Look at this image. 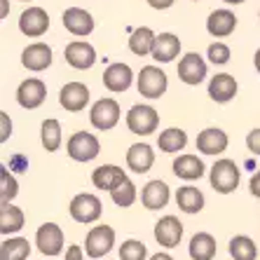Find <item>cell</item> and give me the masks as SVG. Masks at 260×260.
<instances>
[{
  "instance_id": "1",
  "label": "cell",
  "mask_w": 260,
  "mask_h": 260,
  "mask_svg": "<svg viewBox=\"0 0 260 260\" xmlns=\"http://www.w3.org/2000/svg\"><path fill=\"white\" fill-rule=\"evenodd\" d=\"M209 183L218 194H232L242 183V169L237 167L235 159L220 157L209 169Z\"/></svg>"
},
{
  "instance_id": "2",
  "label": "cell",
  "mask_w": 260,
  "mask_h": 260,
  "mask_svg": "<svg viewBox=\"0 0 260 260\" xmlns=\"http://www.w3.org/2000/svg\"><path fill=\"white\" fill-rule=\"evenodd\" d=\"M68 213H71V218L75 220V223L91 225L101 218L103 204L94 192H80L71 200V204H68Z\"/></svg>"
},
{
  "instance_id": "3",
  "label": "cell",
  "mask_w": 260,
  "mask_h": 260,
  "mask_svg": "<svg viewBox=\"0 0 260 260\" xmlns=\"http://www.w3.org/2000/svg\"><path fill=\"white\" fill-rule=\"evenodd\" d=\"M66 152L73 162H94L101 152V143L91 132H75L66 141Z\"/></svg>"
},
{
  "instance_id": "4",
  "label": "cell",
  "mask_w": 260,
  "mask_h": 260,
  "mask_svg": "<svg viewBox=\"0 0 260 260\" xmlns=\"http://www.w3.org/2000/svg\"><path fill=\"white\" fill-rule=\"evenodd\" d=\"M159 127V113L152 106L136 103L127 113V129L136 136H150Z\"/></svg>"
},
{
  "instance_id": "5",
  "label": "cell",
  "mask_w": 260,
  "mask_h": 260,
  "mask_svg": "<svg viewBox=\"0 0 260 260\" xmlns=\"http://www.w3.org/2000/svg\"><path fill=\"white\" fill-rule=\"evenodd\" d=\"M136 87H139V94L150 101H157L164 96V91L169 87V80H167V73L159 66H143L136 78Z\"/></svg>"
},
{
  "instance_id": "6",
  "label": "cell",
  "mask_w": 260,
  "mask_h": 260,
  "mask_svg": "<svg viewBox=\"0 0 260 260\" xmlns=\"http://www.w3.org/2000/svg\"><path fill=\"white\" fill-rule=\"evenodd\" d=\"M115 230L110 225H94L85 237V253L87 258L99 260L103 255H108L115 248Z\"/></svg>"
},
{
  "instance_id": "7",
  "label": "cell",
  "mask_w": 260,
  "mask_h": 260,
  "mask_svg": "<svg viewBox=\"0 0 260 260\" xmlns=\"http://www.w3.org/2000/svg\"><path fill=\"white\" fill-rule=\"evenodd\" d=\"M120 117H122L120 103H117L115 99H110V96L99 99L89 110L91 127L99 129V132H110V129H115L117 122H120Z\"/></svg>"
},
{
  "instance_id": "8",
  "label": "cell",
  "mask_w": 260,
  "mask_h": 260,
  "mask_svg": "<svg viewBox=\"0 0 260 260\" xmlns=\"http://www.w3.org/2000/svg\"><path fill=\"white\" fill-rule=\"evenodd\" d=\"M36 246L38 251L47 258H56V255L63 253L66 248V237H63V230L61 225L56 223H43L36 232Z\"/></svg>"
},
{
  "instance_id": "9",
  "label": "cell",
  "mask_w": 260,
  "mask_h": 260,
  "mask_svg": "<svg viewBox=\"0 0 260 260\" xmlns=\"http://www.w3.org/2000/svg\"><path fill=\"white\" fill-rule=\"evenodd\" d=\"M47 99V85L40 78H26L21 85L17 87V103L26 110L40 108Z\"/></svg>"
},
{
  "instance_id": "10",
  "label": "cell",
  "mask_w": 260,
  "mask_h": 260,
  "mask_svg": "<svg viewBox=\"0 0 260 260\" xmlns=\"http://www.w3.org/2000/svg\"><path fill=\"white\" fill-rule=\"evenodd\" d=\"M63 59L75 71H89L96 63V49L91 47L89 43H85V40H73L63 49Z\"/></svg>"
},
{
  "instance_id": "11",
  "label": "cell",
  "mask_w": 260,
  "mask_h": 260,
  "mask_svg": "<svg viewBox=\"0 0 260 260\" xmlns=\"http://www.w3.org/2000/svg\"><path fill=\"white\" fill-rule=\"evenodd\" d=\"M206 78V61L197 52H188L178 61V80L190 87L202 85Z\"/></svg>"
},
{
  "instance_id": "12",
  "label": "cell",
  "mask_w": 260,
  "mask_h": 260,
  "mask_svg": "<svg viewBox=\"0 0 260 260\" xmlns=\"http://www.w3.org/2000/svg\"><path fill=\"white\" fill-rule=\"evenodd\" d=\"M194 143H197V150H200L202 155H211V157H216V155H223V152L228 150L230 136L218 127H206L204 132L197 134V141H194Z\"/></svg>"
},
{
  "instance_id": "13",
  "label": "cell",
  "mask_w": 260,
  "mask_h": 260,
  "mask_svg": "<svg viewBox=\"0 0 260 260\" xmlns=\"http://www.w3.org/2000/svg\"><path fill=\"white\" fill-rule=\"evenodd\" d=\"M59 103L68 113L85 110L87 103H89V87L82 85V82H66L59 91Z\"/></svg>"
},
{
  "instance_id": "14",
  "label": "cell",
  "mask_w": 260,
  "mask_h": 260,
  "mask_svg": "<svg viewBox=\"0 0 260 260\" xmlns=\"http://www.w3.org/2000/svg\"><path fill=\"white\" fill-rule=\"evenodd\" d=\"M171 200V188L164 181L155 178V181H148L141 190V204L148 209V211H159L169 204Z\"/></svg>"
},
{
  "instance_id": "15",
  "label": "cell",
  "mask_w": 260,
  "mask_h": 260,
  "mask_svg": "<svg viewBox=\"0 0 260 260\" xmlns=\"http://www.w3.org/2000/svg\"><path fill=\"white\" fill-rule=\"evenodd\" d=\"M61 21H63V28L68 33H73L75 38H87L94 30V17L87 10H82V7H68V10H63Z\"/></svg>"
},
{
  "instance_id": "16",
  "label": "cell",
  "mask_w": 260,
  "mask_h": 260,
  "mask_svg": "<svg viewBox=\"0 0 260 260\" xmlns=\"http://www.w3.org/2000/svg\"><path fill=\"white\" fill-rule=\"evenodd\" d=\"M49 28V14L43 7H28L19 17V30L28 38H40Z\"/></svg>"
},
{
  "instance_id": "17",
  "label": "cell",
  "mask_w": 260,
  "mask_h": 260,
  "mask_svg": "<svg viewBox=\"0 0 260 260\" xmlns=\"http://www.w3.org/2000/svg\"><path fill=\"white\" fill-rule=\"evenodd\" d=\"M155 239L164 248H176L183 239V223L176 216H162L155 223Z\"/></svg>"
},
{
  "instance_id": "18",
  "label": "cell",
  "mask_w": 260,
  "mask_h": 260,
  "mask_svg": "<svg viewBox=\"0 0 260 260\" xmlns=\"http://www.w3.org/2000/svg\"><path fill=\"white\" fill-rule=\"evenodd\" d=\"M134 82V71L127 66V63H110L106 71H103V85L106 89L113 91V94H120V91H127Z\"/></svg>"
},
{
  "instance_id": "19",
  "label": "cell",
  "mask_w": 260,
  "mask_h": 260,
  "mask_svg": "<svg viewBox=\"0 0 260 260\" xmlns=\"http://www.w3.org/2000/svg\"><path fill=\"white\" fill-rule=\"evenodd\" d=\"M127 181V174L122 167L117 164H101L96 169L91 171V183L96 190H106V192H113L117 185Z\"/></svg>"
},
{
  "instance_id": "20",
  "label": "cell",
  "mask_w": 260,
  "mask_h": 260,
  "mask_svg": "<svg viewBox=\"0 0 260 260\" xmlns=\"http://www.w3.org/2000/svg\"><path fill=\"white\" fill-rule=\"evenodd\" d=\"M21 66L33 73L47 71L52 66V47L45 43H33L28 47H24V52H21Z\"/></svg>"
},
{
  "instance_id": "21",
  "label": "cell",
  "mask_w": 260,
  "mask_h": 260,
  "mask_svg": "<svg viewBox=\"0 0 260 260\" xmlns=\"http://www.w3.org/2000/svg\"><path fill=\"white\" fill-rule=\"evenodd\" d=\"M171 169H174L176 178H181V181H185V183L200 181L202 176L206 174L204 162H202L197 155H190V152L178 155V157L174 159V164H171Z\"/></svg>"
},
{
  "instance_id": "22",
  "label": "cell",
  "mask_w": 260,
  "mask_h": 260,
  "mask_svg": "<svg viewBox=\"0 0 260 260\" xmlns=\"http://www.w3.org/2000/svg\"><path fill=\"white\" fill-rule=\"evenodd\" d=\"M237 89H239V85L230 73H218L209 80V96L216 103H230L237 96Z\"/></svg>"
},
{
  "instance_id": "23",
  "label": "cell",
  "mask_w": 260,
  "mask_h": 260,
  "mask_svg": "<svg viewBox=\"0 0 260 260\" xmlns=\"http://www.w3.org/2000/svg\"><path fill=\"white\" fill-rule=\"evenodd\" d=\"M155 164V150L148 143H134L127 150V167L134 174H148Z\"/></svg>"
},
{
  "instance_id": "24",
  "label": "cell",
  "mask_w": 260,
  "mask_h": 260,
  "mask_svg": "<svg viewBox=\"0 0 260 260\" xmlns=\"http://www.w3.org/2000/svg\"><path fill=\"white\" fill-rule=\"evenodd\" d=\"M24 225H26V216L19 206H14L12 202H0V235L12 237Z\"/></svg>"
},
{
  "instance_id": "25",
  "label": "cell",
  "mask_w": 260,
  "mask_h": 260,
  "mask_svg": "<svg viewBox=\"0 0 260 260\" xmlns=\"http://www.w3.org/2000/svg\"><path fill=\"white\" fill-rule=\"evenodd\" d=\"M237 28V17L230 10H213L206 19V30L211 33L213 38H228L232 36Z\"/></svg>"
},
{
  "instance_id": "26",
  "label": "cell",
  "mask_w": 260,
  "mask_h": 260,
  "mask_svg": "<svg viewBox=\"0 0 260 260\" xmlns=\"http://www.w3.org/2000/svg\"><path fill=\"white\" fill-rule=\"evenodd\" d=\"M188 253L192 260H213L218 253L216 237H213L211 232H197V235H192Z\"/></svg>"
},
{
  "instance_id": "27",
  "label": "cell",
  "mask_w": 260,
  "mask_h": 260,
  "mask_svg": "<svg viewBox=\"0 0 260 260\" xmlns=\"http://www.w3.org/2000/svg\"><path fill=\"white\" fill-rule=\"evenodd\" d=\"M176 204L181 209L183 213H188V216H194V213H200L204 209L206 200H204V192L200 188H194V185H183L178 188L176 192Z\"/></svg>"
},
{
  "instance_id": "28",
  "label": "cell",
  "mask_w": 260,
  "mask_h": 260,
  "mask_svg": "<svg viewBox=\"0 0 260 260\" xmlns=\"http://www.w3.org/2000/svg\"><path fill=\"white\" fill-rule=\"evenodd\" d=\"M181 54V40L174 36V33H159L157 40H155V47H152V59L159 61V63H169L176 56Z\"/></svg>"
},
{
  "instance_id": "29",
  "label": "cell",
  "mask_w": 260,
  "mask_h": 260,
  "mask_svg": "<svg viewBox=\"0 0 260 260\" xmlns=\"http://www.w3.org/2000/svg\"><path fill=\"white\" fill-rule=\"evenodd\" d=\"M185 145H188V134L183 132L181 127H169L159 132L157 136V148L167 155H174L178 150H185Z\"/></svg>"
},
{
  "instance_id": "30",
  "label": "cell",
  "mask_w": 260,
  "mask_h": 260,
  "mask_svg": "<svg viewBox=\"0 0 260 260\" xmlns=\"http://www.w3.org/2000/svg\"><path fill=\"white\" fill-rule=\"evenodd\" d=\"M30 244L26 237H5L0 242V260H28Z\"/></svg>"
},
{
  "instance_id": "31",
  "label": "cell",
  "mask_w": 260,
  "mask_h": 260,
  "mask_svg": "<svg viewBox=\"0 0 260 260\" xmlns=\"http://www.w3.org/2000/svg\"><path fill=\"white\" fill-rule=\"evenodd\" d=\"M61 141H63V134H61V122L54 117H47V120L40 124V143L47 152H56L61 148Z\"/></svg>"
},
{
  "instance_id": "32",
  "label": "cell",
  "mask_w": 260,
  "mask_h": 260,
  "mask_svg": "<svg viewBox=\"0 0 260 260\" xmlns=\"http://www.w3.org/2000/svg\"><path fill=\"white\" fill-rule=\"evenodd\" d=\"M155 40H157V36L152 33V28L141 26V28H136L132 33V38H129V49H132L136 56H148V54H152Z\"/></svg>"
},
{
  "instance_id": "33",
  "label": "cell",
  "mask_w": 260,
  "mask_h": 260,
  "mask_svg": "<svg viewBox=\"0 0 260 260\" xmlns=\"http://www.w3.org/2000/svg\"><path fill=\"white\" fill-rule=\"evenodd\" d=\"M228 251L235 260H255L258 258V244L246 235H235L228 244Z\"/></svg>"
},
{
  "instance_id": "34",
  "label": "cell",
  "mask_w": 260,
  "mask_h": 260,
  "mask_svg": "<svg viewBox=\"0 0 260 260\" xmlns=\"http://www.w3.org/2000/svg\"><path fill=\"white\" fill-rule=\"evenodd\" d=\"M136 197H139V190H136V185H134V181H124L122 185H117L113 192H110V200H113V204L120 206V209H129V206L136 202Z\"/></svg>"
},
{
  "instance_id": "35",
  "label": "cell",
  "mask_w": 260,
  "mask_h": 260,
  "mask_svg": "<svg viewBox=\"0 0 260 260\" xmlns=\"http://www.w3.org/2000/svg\"><path fill=\"white\" fill-rule=\"evenodd\" d=\"M19 194V183L12 176V169H7L5 164L0 167V202H12Z\"/></svg>"
},
{
  "instance_id": "36",
  "label": "cell",
  "mask_w": 260,
  "mask_h": 260,
  "mask_svg": "<svg viewBox=\"0 0 260 260\" xmlns=\"http://www.w3.org/2000/svg\"><path fill=\"white\" fill-rule=\"evenodd\" d=\"M120 260H148V246L139 239H124L120 246Z\"/></svg>"
},
{
  "instance_id": "37",
  "label": "cell",
  "mask_w": 260,
  "mask_h": 260,
  "mask_svg": "<svg viewBox=\"0 0 260 260\" xmlns=\"http://www.w3.org/2000/svg\"><path fill=\"white\" fill-rule=\"evenodd\" d=\"M206 56H209V61L211 63H216V66H223V63H228L232 56L230 47L225 43H211L209 45V52H206Z\"/></svg>"
},
{
  "instance_id": "38",
  "label": "cell",
  "mask_w": 260,
  "mask_h": 260,
  "mask_svg": "<svg viewBox=\"0 0 260 260\" xmlns=\"http://www.w3.org/2000/svg\"><path fill=\"white\" fill-rule=\"evenodd\" d=\"M12 136V120L5 110H0V143H5Z\"/></svg>"
},
{
  "instance_id": "39",
  "label": "cell",
  "mask_w": 260,
  "mask_h": 260,
  "mask_svg": "<svg viewBox=\"0 0 260 260\" xmlns=\"http://www.w3.org/2000/svg\"><path fill=\"white\" fill-rule=\"evenodd\" d=\"M246 148L260 157V129H251L246 134Z\"/></svg>"
},
{
  "instance_id": "40",
  "label": "cell",
  "mask_w": 260,
  "mask_h": 260,
  "mask_svg": "<svg viewBox=\"0 0 260 260\" xmlns=\"http://www.w3.org/2000/svg\"><path fill=\"white\" fill-rule=\"evenodd\" d=\"M10 169L17 171V174H24V171H28V157H24L21 152L12 155V157H10Z\"/></svg>"
},
{
  "instance_id": "41",
  "label": "cell",
  "mask_w": 260,
  "mask_h": 260,
  "mask_svg": "<svg viewBox=\"0 0 260 260\" xmlns=\"http://www.w3.org/2000/svg\"><path fill=\"white\" fill-rule=\"evenodd\" d=\"M85 246H80V244H71V246L66 248V255L61 260H85Z\"/></svg>"
},
{
  "instance_id": "42",
  "label": "cell",
  "mask_w": 260,
  "mask_h": 260,
  "mask_svg": "<svg viewBox=\"0 0 260 260\" xmlns=\"http://www.w3.org/2000/svg\"><path fill=\"white\" fill-rule=\"evenodd\" d=\"M248 192L253 194L255 200H260V169L251 176V181H248Z\"/></svg>"
},
{
  "instance_id": "43",
  "label": "cell",
  "mask_w": 260,
  "mask_h": 260,
  "mask_svg": "<svg viewBox=\"0 0 260 260\" xmlns=\"http://www.w3.org/2000/svg\"><path fill=\"white\" fill-rule=\"evenodd\" d=\"M148 5H150L152 10H169V7L174 5V0H148Z\"/></svg>"
},
{
  "instance_id": "44",
  "label": "cell",
  "mask_w": 260,
  "mask_h": 260,
  "mask_svg": "<svg viewBox=\"0 0 260 260\" xmlns=\"http://www.w3.org/2000/svg\"><path fill=\"white\" fill-rule=\"evenodd\" d=\"M148 260H174V255L171 253H167V251H159V253H155V255H150Z\"/></svg>"
},
{
  "instance_id": "45",
  "label": "cell",
  "mask_w": 260,
  "mask_h": 260,
  "mask_svg": "<svg viewBox=\"0 0 260 260\" xmlns=\"http://www.w3.org/2000/svg\"><path fill=\"white\" fill-rule=\"evenodd\" d=\"M253 66H255V71L260 73V47H258V52L253 54Z\"/></svg>"
},
{
  "instance_id": "46",
  "label": "cell",
  "mask_w": 260,
  "mask_h": 260,
  "mask_svg": "<svg viewBox=\"0 0 260 260\" xmlns=\"http://www.w3.org/2000/svg\"><path fill=\"white\" fill-rule=\"evenodd\" d=\"M223 3H228V5H242L244 0H223Z\"/></svg>"
},
{
  "instance_id": "47",
  "label": "cell",
  "mask_w": 260,
  "mask_h": 260,
  "mask_svg": "<svg viewBox=\"0 0 260 260\" xmlns=\"http://www.w3.org/2000/svg\"><path fill=\"white\" fill-rule=\"evenodd\" d=\"M7 14V0H3V17Z\"/></svg>"
},
{
  "instance_id": "48",
  "label": "cell",
  "mask_w": 260,
  "mask_h": 260,
  "mask_svg": "<svg viewBox=\"0 0 260 260\" xmlns=\"http://www.w3.org/2000/svg\"><path fill=\"white\" fill-rule=\"evenodd\" d=\"M258 17H260V12H258Z\"/></svg>"
}]
</instances>
